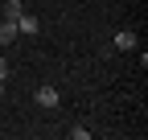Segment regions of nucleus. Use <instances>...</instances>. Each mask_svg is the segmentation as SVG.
I'll return each instance as SVG.
<instances>
[{"label": "nucleus", "mask_w": 148, "mask_h": 140, "mask_svg": "<svg viewBox=\"0 0 148 140\" xmlns=\"http://www.w3.org/2000/svg\"><path fill=\"white\" fill-rule=\"evenodd\" d=\"M33 99H37V107H45V111H53V107H58V86H49V82H41V86H37V91H33Z\"/></svg>", "instance_id": "1"}, {"label": "nucleus", "mask_w": 148, "mask_h": 140, "mask_svg": "<svg viewBox=\"0 0 148 140\" xmlns=\"http://www.w3.org/2000/svg\"><path fill=\"white\" fill-rule=\"evenodd\" d=\"M136 29H119L115 33V41H111V54H127V49H136Z\"/></svg>", "instance_id": "2"}, {"label": "nucleus", "mask_w": 148, "mask_h": 140, "mask_svg": "<svg viewBox=\"0 0 148 140\" xmlns=\"http://www.w3.org/2000/svg\"><path fill=\"white\" fill-rule=\"evenodd\" d=\"M16 33H41V21H37V16L25 8L21 16H16Z\"/></svg>", "instance_id": "3"}, {"label": "nucleus", "mask_w": 148, "mask_h": 140, "mask_svg": "<svg viewBox=\"0 0 148 140\" xmlns=\"http://www.w3.org/2000/svg\"><path fill=\"white\" fill-rule=\"evenodd\" d=\"M21 33H16V21H0V45H12Z\"/></svg>", "instance_id": "4"}, {"label": "nucleus", "mask_w": 148, "mask_h": 140, "mask_svg": "<svg viewBox=\"0 0 148 140\" xmlns=\"http://www.w3.org/2000/svg\"><path fill=\"white\" fill-rule=\"evenodd\" d=\"M0 4H4V21H16V16L25 12V4H21V0H0Z\"/></svg>", "instance_id": "5"}, {"label": "nucleus", "mask_w": 148, "mask_h": 140, "mask_svg": "<svg viewBox=\"0 0 148 140\" xmlns=\"http://www.w3.org/2000/svg\"><path fill=\"white\" fill-rule=\"evenodd\" d=\"M70 140H90V128H70Z\"/></svg>", "instance_id": "6"}, {"label": "nucleus", "mask_w": 148, "mask_h": 140, "mask_svg": "<svg viewBox=\"0 0 148 140\" xmlns=\"http://www.w3.org/2000/svg\"><path fill=\"white\" fill-rule=\"evenodd\" d=\"M0 82H8V58H0Z\"/></svg>", "instance_id": "7"}, {"label": "nucleus", "mask_w": 148, "mask_h": 140, "mask_svg": "<svg viewBox=\"0 0 148 140\" xmlns=\"http://www.w3.org/2000/svg\"><path fill=\"white\" fill-rule=\"evenodd\" d=\"M0 95H4V82H0Z\"/></svg>", "instance_id": "8"}]
</instances>
